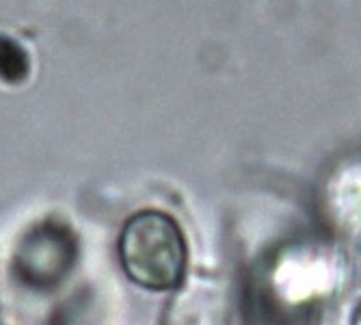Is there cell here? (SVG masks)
Masks as SVG:
<instances>
[{"instance_id": "6da1fadb", "label": "cell", "mask_w": 361, "mask_h": 325, "mask_svg": "<svg viewBox=\"0 0 361 325\" xmlns=\"http://www.w3.org/2000/svg\"><path fill=\"white\" fill-rule=\"evenodd\" d=\"M119 258L126 273L152 290L180 284L186 271V243L178 223L158 211L130 217L119 239Z\"/></svg>"}]
</instances>
